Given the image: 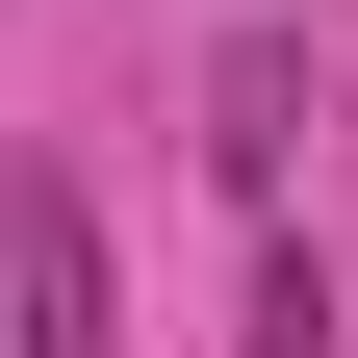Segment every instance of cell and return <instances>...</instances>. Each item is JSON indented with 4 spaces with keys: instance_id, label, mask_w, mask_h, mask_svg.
I'll use <instances>...</instances> for the list:
<instances>
[{
    "instance_id": "1",
    "label": "cell",
    "mask_w": 358,
    "mask_h": 358,
    "mask_svg": "<svg viewBox=\"0 0 358 358\" xmlns=\"http://www.w3.org/2000/svg\"><path fill=\"white\" fill-rule=\"evenodd\" d=\"M0 358H128V282H103L77 179H0Z\"/></svg>"
},
{
    "instance_id": "3",
    "label": "cell",
    "mask_w": 358,
    "mask_h": 358,
    "mask_svg": "<svg viewBox=\"0 0 358 358\" xmlns=\"http://www.w3.org/2000/svg\"><path fill=\"white\" fill-rule=\"evenodd\" d=\"M256 358H333V256L307 231H256Z\"/></svg>"
},
{
    "instance_id": "2",
    "label": "cell",
    "mask_w": 358,
    "mask_h": 358,
    "mask_svg": "<svg viewBox=\"0 0 358 358\" xmlns=\"http://www.w3.org/2000/svg\"><path fill=\"white\" fill-rule=\"evenodd\" d=\"M282 128H307V52H282V26H231V52H205V154L282 179Z\"/></svg>"
}]
</instances>
